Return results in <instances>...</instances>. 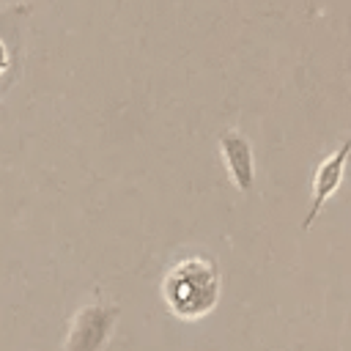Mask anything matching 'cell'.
I'll return each instance as SVG.
<instances>
[{
    "label": "cell",
    "instance_id": "6da1fadb",
    "mask_svg": "<svg viewBox=\"0 0 351 351\" xmlns=\"http://www.w3.org/2000/svg\"><path fill=\"white\" fill-rule=\"evenodd\" d=\"M222 299V274L214 261L189 255L176 261L162 277V302L181 321H197L214 313Z\"/></svg>",
    "mask_w": 351,
    "mask_h": 351
},
{
    "label": "cell",
    "instance_id": "7a4b0ae2",
    "mask_svg": "<svg viewBox=\"0 0 351 351\" xmlns=\"http://www.w3.org/2000/svg\"><path fill=\"white\" fill-rule=\"evenodd\" d=\"M118 315H121V310L115 304H104V302H90V304L80 307L69 324L60 351H101L107 346V340L112 337Z\"/></svg>",
    "mask_w": 351,
    "mask_h": 351
},
{
    "label": "cell",
    "instance_id": "3957f363",
    "mask_svg": "<svg viewBox=\"0 0 351 351\" xmlns=\"http://www.w3.org/2000/svg\"><path fill=\"white\" fill-rule=\"evenodd\" d=\"M348 148H351V143L343 140L340 148L332 151V154L315 167L313 181H310V208H307V214H304V219H302V230L313 228V222H315V217L321 214V208L326 206V200L335 197V192L340 189V184H343V173H346V156H348Z\"/></svg>",
    "mask_w": 351,
    "mask_h": 351
},
{
    "label": "cell",
    "instance_id": "277c9868",
    "mask_svg": "<svg viewBox=\"0 0 351 351\" xmlns=\"http://www.w3.org/2000/svg\"><path fill=\"white\" fill-rule=\"evenodd\" d=\"M219 151H222V162H225V170L230 176L233 186L239 192H252V184H255V156H252L250 140L241 132L228 129L219 137Z\"/></svg>",
    "mask_w": 351,
    "mask_h": 351
},
{
    "label": "cell",
    "instance_id": "5b68a950",
    "mask_svg": "<svg viewBox=\"0 0 351 351\" xmlns=\"http://www.w3.org/2000/svg\"><path fill=\"white\" fill-rule=\"evenodd\" d=\"M5 66V49H3V44H0V69Z\"/></svg>",
    "mask_w": 351,
    "mask_h": 351
}]
</instances>
